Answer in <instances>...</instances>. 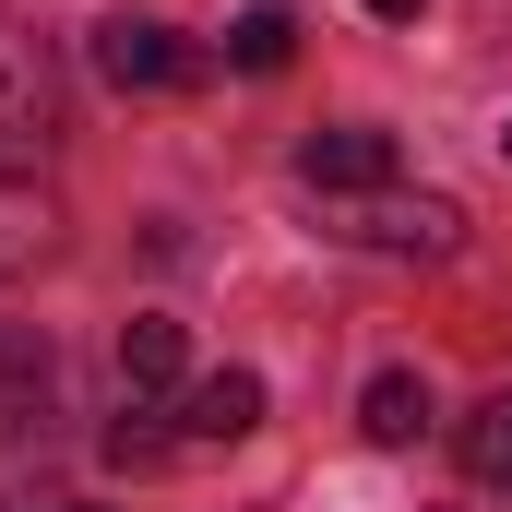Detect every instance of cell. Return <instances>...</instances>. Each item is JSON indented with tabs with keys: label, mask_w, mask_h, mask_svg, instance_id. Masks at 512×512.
<instances>
[{
	"label": "cell",
	"mask_w": 512,
	"mask_h": 512,
	"mask_svg": "<svg viewBox=\"0 0 512 512\" xmlns=\"http://www.w3.org/2000/svg\"><path fill=\"white\" fill-rule=\"evenodd\" d=\"M298 179L334 203V191H393V131H370V120H334V131H310L298 143Z\"/></svg>",
	"instance_id": "obj_4"
},
{
	"label": "cell",
	"mask_w": 512,
	"mask_h": 512,
	"mask_svg": "<svg viewBox=\"0 0 512 512\" xmlns=\"http://www.w3.org/2000/svg\"><path fill=\"white\" fill-rule=\"evenodd\" d=\"M48 251H60V203H48L36 179H0V286L36 274Z\"/></svg>",
	"instance_id": "obj_7"
},
{
	"label": "cell",
	"mask_w": 512,
	"mask_h": 512,
	"mask_svg": "<svg viewBox=\"0 0 512 512\" xmlns=\"http://www.w3.org/2000/svg\"><path fill=\"white\" fill-rule=\"evenodd\" d=\"M453 453H465V477H477V489H501V501H512V393H489V405L453 429Z\"/></svg>",
	"instance_id": "obj_10"
},
{
	"label": "cell",
	"mask_w": 512,
	"mask_h": 512,
	"mask_svg": "<svg viewBox=\"0 0 512 512\" xmlns=\"http://www.w3.org/2000/svg\"><path fill=\"white\" fill-rule=\"evenodd\" d=\"M108 465H167V429H131L120 417V429H108Z\"/></svg>",
	"instance_id": "obj_12"
},
{
	"label": "cell",
	"mask_w": 512,
	"mask_h": 512,
	"mask_svg": "<svg viewBox=\"0 0 512 512\" xmlns=\"http://www.w3.org/2000/svg\"><path fill=\"white\" fill-rule=\"evenodd\" d=\"M322 239L382 251V262H453L465 215H453L441 191H334V203H322Z\"/></svg>",
	"instance_id": "obj_1"
},
{
	"label": "cell",
	"mask_w": 512,
	"mask_h": 512,
	"mask_svg": "<svg viewBox=\"0 0 512 512\" xmlns=\"http://www.w3.org/2000/svg\"><path fill=\"white\" fill-rule=\"evenodd\" d=\"M501 155H512V120H501Z\"/></svg>",
	"instance_id": "obj_16"
},
{
	"label": "cell",
	"mask_w": 512,
	"mask_h": 512,
	"mask_svg": "<svg viewBox=\"0 0 512 512\" xmlns=\"http://www.w3.org/2000/svg\"><path fill=\"white\" fill-rule=\"evenodd\" d=\"M429 417H441V405H429V382H417V370H382V382L358 393V429H370L382 453H405V441H417Z\"/></svg>",
	"instance_id": "obj_8"
},
{
	"label": "cell",
	"mask_w": 512,
	"mask_h": 512,
	"mask_svg": "<svg viewBox=\"0 0 512 512\" xmlns=\"http://www.w3.org/2000/svg\"><path fill=\"white\" fill-rule=\"evenodd\" d=\"M179 370H191L179 322H155V310H143V322L120 334V382H131V393H179Z\"/></svg>",
	"instance_id": "obj_9"
},
{
	"label": "cell",
	"mask_w": 512,
	"mask_h": 512,
	"mask_svg": "<svg viewBox=\"0 0 512 512\" xmlns=\"http://www.w3.org/2000/svg\"><path fill=\"white\" fill-rule=\"evenodd\" d=\"M48 405H60V346L36 322H0V441L48 429Z\"/></svg>",
	"instance_id": "obj_3"
},
{
	"label": "cell",
	"mask_w": 512,
	"mask_h": 512,
	"mask_svg": "<svg viewBox=\"0 0 512 512\" xmlns=\"http://www.w3.org/2000/svg\"><path fill=\"white\" fill-rule=\"evenodd\" d=\"M179 429L191 441H251L262 429V370H203V382L179 393Z\"/></svg>",
	"instance_id": "obj_6"
},
{
	"label": "cell",
	"mask_w": 512,
	"mask_h": 512,
	"mask_svg": "<svg viewBox=\"0 0 512 512\" xmlns=\"http://www.w3.org/2000/svg\"><path fill=\"white\" fill-rule=\"evenodd\" d=\"M60 512H96V501H60Z\"/></svg>",
	"instance_id": "obj_15"
},
{
	"label": "cell",
	"mask_w": 512,
	"mask_h": 512,
	"mask_svg": "<svg viewBox=\"0 0 512 512\" xmlns=\"http://www.w3.org/2000/svg\"><path fill=\"white\" fill-rule=\"evenodd\" d=\"M96 72H108L120 96H167L191 60H179V36H167V24H143V12H108V24H96Z\"/></svg>",
	"instance_id": "obj_5"
},
{
	"label": "cell",
	"mask_w": 512,
	"mask_h": 512,
	"mask_svg": "<svg viewBox=\"0 0 512 512\" xmlns=\"http://www.w3.org/2000/svg\"><path fill=\"white\" fill-rule=\"evenodd\" d=\"M0 512H60V501H24V489H0Z\"/></svg>",
	"instance_id": "obj_14"
},
{
	"label": "cell",
	"mask_w": 512,
	"mask_h": 512,
	"mask_svg": "<svg viewBox=\"0 0 512 512\" xmlns=\"http://www.w3.org/2000/svg\"><path fill=\"white\" fill-rule=\"evenodd\" d=\"M227 60H239V72H286V60H298V24L262 0V12H239V24H227Z\"/></svg>",
	"instance_id": "obj_11"
},
{
	"label": "cell",
	"mask_w": 512,
	"mask_h": 512,
	"mask_svg": "<svg viewBox=\"0 0 512 512\" xmlns=\"http://www.w3.org/2000/svg\"><path fill=\"white\" fill-rule=\"evenodd\" d=\"M370 12H382V24H417V12H429V0H370Z\"/></svg>",
	"instance_id": "obj_13"
},
{
	"label": "cell",
	"mask_w": 512,
	"mask_h": 512,
	"mask_svg": "<svg viewBox=\"0 0 512 512\" xmlns=\"http://www.w3.org/2000/svg\"><path fill=\"white\" fill-rule=\"evenodd\" d=\"M48 143H60V60L36 24L0 12V179H36Z\"/></svg>",
	"instance_id": "obj_2"
}]
</instances>
